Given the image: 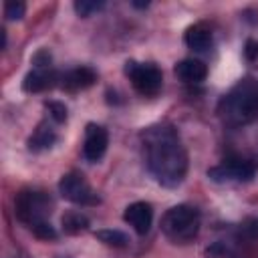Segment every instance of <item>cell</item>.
Returning <instances> with one entry per match:
<instances>
[{
	"label": "cell",
	"mask_w": 258,
	"mask_h": 258,
	"mask_svg": "<svg viewBox=\"0 0 258 258\" xmlns=\"http://www.w3.org/2000/svg\"><path fill=\"white\" fill-rule=\"evenodd\" d=\"M246 56L248 60H258V42L252 38L246 42Z\"/></svg>",
	"instance_id": "cell-22"
},
{
	"label": "cell",
	"mask_w": 258,
	"mask_h": 258,
	"mask_svg": "<svg viewBox=\"0 0 258 258\" xmlns=\"http://www.w3.org/2000/svg\"><path fill=\"white\" fill-rule=\"evenodd\" d=\"M56 81V75L52 69H32L24 81H22V89L26 93H40V91H46L54 85Z\"/></svg>",
	"instance_id": "cell-10"
},
{
	"label": "cell",
	"mask_w": 258,
	"mask_h": 258,
	"mask_svg": "<svg viewBox=\"0 0 258 258\" xmlns=\"http://www.w3.org/2000/svg\"><path fill=\"white\" fill-rule=\"evenodd\" d=\"M95 238H97L99 242L107 244V246H113V248H123V246H127V242H129V238H127L125 232L113 230V228L97 230V232H95Z\"/></svg>",
	"instance_id": "cell-16"
},
{
	"label": "cell",
	"mask_w": 258,
	"mask_h": 258,
	"mask_svg": "<svg viewBox=\"0 0 258 258\" xmlns=\"http://www.w3.org/2000/svg\"><path fill=\"white\" fill-rule=\"evenodd\" d=\"M175 75L183 83H202L208 77V67L200 58H183L175 64Z\"/></svg>",
	"instance_id": "cell-11"
},
{
	"label": "cell",
	"mask_w": 258,
	"mask_h": 258,
	"mask_svg": "<svg viewBox=\"0 0 258 258\" xmlns=\"http://www.w3.org/2000/svg\"><path fill=\"white\" fill-rule=\"evenodd\" d=\"M48 206H50L48 198L40 191H34V189H22L14 198V214L28 228L34 226L36 222L46 220V214L50 212Z\"/></svg>",
	"instance_id": "cell-5"
},
{
	"label": "cell",
	"mask_w": 258,
	"mask_h": 258,
	"mask_svg": "<svg viewBox=\"0 0 258 258\" xmlns=\"http://www.w3.org/2000/svg\"><path fill=\"white\" fill-rule=\"evenodd\" d=\"M224 117L232 125H244L258 117V87L240 85L224 101Z\"/></svg>",
	"instance_id": "cell-3"
},
{
	"label": "cell",
	"mask_w": 258,
	"mask_h": 258,
	"mask_svg": "<svg viewBox=\"0 0 258 258\" xmlns=\"http://www.w3.org/2000/svg\"><path fill=\"white\" fill-rule=\"evenodd\" d=\"M46 111H48L50 119L56 121V123H62L67 119V107L62 103H58V101H48L46 103Z\"/></svg>",
	"instance_id": "cell-20"
},
{
	"label": "cell",
	"mask_w": 258,
	"mask_h": 258,
	"mask_svg": "<svg viewBox=\"0 0 258 258\" xmlns=\"http://www.w3.org/2000/svg\"><path fill=\"white\" fill-rule=\"evenodd\" d=\"M24 12H26V6L20 0H10L4 4V16L8 20H20L24 16Z\"/></svg>",
	"instance_id": "cell-19"
},
{
	"label": "cell",
	"mask_w": 258,
	"mask_h": 258,
	"mask_svg": "<svg viewBox=\"0 0 258 258\" xmlns=\"http://www.w3.org/2000/svg\"><path fill=\"white\" fill-rule=\"evenodd\" d=\"M161 232L173 244L191 242L200 232V212L187 204L169 208L161 218Z\"/></svg>",
	"instance_id": "cell-2"
},
{
	"label": "cell",
	"mask_w": 258,
	"mask_h": 258,
	"mask_svg": "<svg viewBox=\"0 0 258 258\" xmlns=\"http://www.w3.org/2000/svg\"><path fill=\"white\" fill-rule=\"evenodd\" d=\"M30 230H32V234H34L38 240H54V238H56V230H54L46 220L36 222L34 226H30Z\"/></svg>",
	"instance_id": "cell-18"
},
{
	"label": "cell",
	"mask_w": 258,
	"mask_h": 258,
	"mask_svg": "<svg viewBox=\"0 0 258 258\" xmlns=\"http://www.w3.org/2000/svg\"><path fill=\"white\" fill-rule=\"evenodd\" d=\"M183 42H185V46L191 48V50H198V52L208 50L210 44H212V32H210V28H208L206 24H202V22L191 24V26L185 30V34H183Z\"/></svg>",
	"instance_id": "cell-12"
},
{
	"label": "cell",
	"mask_w": 258,
	"mask_h": 258,
	"mask_svg": "<svg viewBox=\"0 0 258 258\" xmlns=\"http://www.w3.org/2000/svg\"><path fill=\"white\" fill-rule=\"evenodd\" d=\"M50 60H52V56H50L48 50H38L32 58L34 69H50Z\"/></svg>",
	"instance_id": "cell-21"
},
{
	"label": "cell",
	"mask_w": 258,
	"mask_h": 258,
	"mask_svg": "<svg viewBox=\"0 0 258 258\" xmlns=\"http://www.w3.org/2000/svg\"><path fill=\"white\" fill-rule=\"evenodd\" d=\"M107 145H109L107 131L101 125L89 123L87 129H85V143H83V155H85V159L91 161V163L99 161L105 155Z\"/></svg>",
	"instance_id": "cell-8"
},
{
	"label": "cell",
	"mask_w": 258,
	"mask_h": 258,
	"mask_svg": "<svg viewBox=\"0 0 258 258\" xmlns=\"http://www.w3.org/2000/svg\"><path fill=\"white\" fill-rule=\"evenodd\" d=\"M145 161L151 175L165 187H175L187 171V153L171 125H153L141 135Z\"/></svg>",
	"instance_id": "cell-1"
},
{
	"label": "cell",
	"mask_w": 258,
	"mask_h": 258,
	"mask_svg": "<svg viewBox=\"0 0 258 258\" xmlns=\"http://www.w3.org/2000/svg\"><path fill=\"white\" fill-rule=\"evenodd\" d=\"M73 6H75V12H77L79 16L87 18V16L99 12V10L103 8V2H101V0H77Z\"/></svg>",
	"instance_id": "cell-17"
},
{
	"label": "cell",
	"mask_w": 258,
	"mask_h": 258,
	"mask_svg": "<svg viewBox=\"0 0 258 258\" xmlns=\"http://www.w3.org/2000/svg\"><path fill=\"white\" fill-rule=\"evenodd\" d=\"M58 191H60V196L64 200H69L73 204H81V206H95V204H99V196L91 189L87 179L81 173H77V171L64 173L60 177Z\"/></svg>",
	"instance_id": "cell-7"
},
{
	"label": "cell",
	"mask_w": 258,
	"mask_h": 258,
	"mask_svg": "<svg viewBox=\"0 0 258 258\" xmlns=\"http://www.w3.org/2000/svg\"><path fill=\"white\" fill-rule=\"evenodd\" d=\"M135 8H147L149 6V2H131Z\"/></svg>",
	"instance_id": "cell-23"
},
{
	"label": "cell",
	"mask_w": 258,
	"mask_h": 258,
	"mask_svg": "<svg viewBox=\"0 0 258 258\" xmlns=\"http://www.w3.org/2000/svg\"><path fill=\"white\" fill-rule=\"evenodd\" d=\"M95 81H97V75H95L93 69H89V67H79V69L69 71V73L62 77V87H64L67 91H81V89L91 87Z\"/></svg>",
	"instance_id": "cell-13"
},
{
	"label": "cell",
	"mask_w": 258,
	"mask_h": 258,
	"mask_svg": "<svg viewBox=\"0 0 258 258\" xmlns=\"http://www.w3.org/2000/svg\"><path fill=\"white\" fill-rule=\"evenodd\" d=\"M258 163L250 157H228L224 163L208 169V177L214 181H250L256 175Z\"/></svg>",
	"instance_id": "cell-6"
},
{
	"label": "cell",
	"mask_w": 258,
	"mask_h": 258,
	"mask_svg": "<svg viewBox=\"0 0 258 258\" xmlns=\"http://www.w3.org/2000/svg\"><path fill=\"white\" fill-rule=\"evenodd\" d=\"M54 141H56L54 131H52L50 127L40 125V127L34 131V135L28 139V147H30L32 151H40V149H48Z\"/></svg>",
	"instance_id": "cell-15"
},
{
	"label": "cell",
	"mask_w": 258,
	"mask_h": 258,
	"mask_svg": "<svg viewBox=\"0 0 258 258\" xmlns=\"http://www.w3.org/2000/svg\"><path fill=\"white\" fill-rule=\"evenodd\" d=\"M60 224H62V232L69 234V236H77L81 232H85L89 228V218L81 212H67L62 218H60Z\"/></svg>",
	"instance_id": "cell-14"
},
{
	"label": "cell",
	"mask_w": 258,
	"mask_h": 258,
	"mask_svg": "<svg viewBox=\"0 0 258 258\" xmlns=\"http://www.w3.org/2000/svg\"><path fill=\"white\" fill-rule=\"evenodd\" d=\"M123 220L137 232V234H147L149 228H151V222H153V210L147 202H133L125 208V214H123Z\"/></svg>",
	"instance_id": "cell-9"
},
{
	"label": "cell",
	"mask_w": 258,
	"mask_h": 258,
	"mask_svg": "<svg viewBox=\"0 0 258 258\" xmlns=\"http://www.w3.org/2000/svg\"><path fill=\"white\" fill-rule=\"evenodd\" d=\"M125 75L129 77L133 89L143 97L157 95L159 89H161V83H163V75L153 62L127 60L125 62Z\"/></svg>",
	"instance_id": "cell-4"
}]
</instances>
